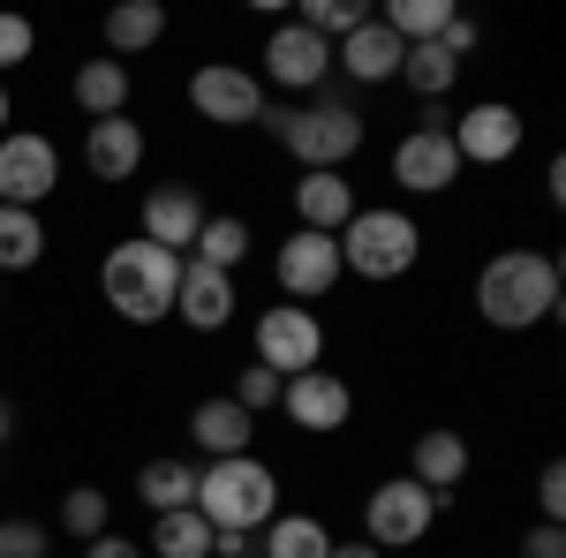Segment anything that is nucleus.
I'll return each mask as SVG.
<instances>
[{
	"label": "nucleus",
	"mask_w": 566,
	"mask_h": 558,
	"mask_svg": "<svg viewBox=\"0 0 566 558\" xmlns=\"http://www.w3.org/2000/svg\"><path fill=\"white\" fill-rule=\"evenodd\" d=\"M272 280H280V295L303 302V309H310V302H325L333 287H340V242L295 227V234L280 242V257H272Z\"/></svg>",
	"instance_id": "nucleus-12"
},
{
	"label": "nucleus",
	"mask_w": 566,
	"mask_h": 558,
	"mask_svg": "<svg viewBox=\"0 0 566 558\" xmlns=\"http://www.w3.org/2000/svg\"><path fill=\"white\" fill-rule=\"evenodd\" d=\"M114 528V498L98 491V483H69L61 491V536L69 544H91V536H106Z\"/></svg>",
	"instance_id": "nucleus-30"
},
{
	"label": "nucleus",
	"mask_w": 566,
	"mask_h": 558,
	"mask_svg": "<svg viewBox=\"0 0 566 558\" xmlns=\"http://www.w3.org/2000/svg\"><path fill=\"white\" fill-rule=\"evenodd\" d=\"M348 219H355V181L348 173H303V181H295V227L340 234Z\"/></svg>",
	"instance_id": "nucleus-22"
},
{
	"label": "nucleus",
	"mask_w": 566,
	"mask_h": 558,
	"mask_svg": "<svg viewBox=\"0 0 566 558\" xmlns=\"http://www.w3.org/2000/svg\"><path fill=\"white\" fill-rule=\"evenodd\" d=\"M400 53H408V45L392 39L386 23H378V15H370V23H355L348 39L333 45V69H340V76H348V84H392V76H400Z\"/></svg>",
	"instance_id": "nucleus-20"
},
{
	"label": "nucleus",
	"mask_w": 566,
	"mask_h": 558,
	"mask_svg": "<svg viewBox=\"0 0 566 558\" xmlns=\"http://www.w3.org/2000/svg\"><path fill=\"white\" fill-rule=\"evenodd\" d=\"M45 257V219L23 204H0V272H31Z\"/></svg>",
	"instance_id": "nucleus-31"
},
{
	"label": "nucleus",
	"mask_w": 566,
	"mask_h": 558,
	"mask_svg": "<svg viewBox=\"0 0 566 558\" xmlns=\"http://www.w3.org/2000/svg\"><path fill=\"white\" fill-rule=\"evenodd\" d=\"M258 61H264L258 84H280V91H325V76H333V45L317 39V31H303L295 15L272 23V39H264Z\"/></svg>",
	"instance_id": "nucleus-11"
},
{
	"label": "nucleus",
	"mask_w": 566,
	"mask_h": 558,
	"mask_svg": "<svg viewBox=\"0 0 566 558\" xmlns=\"http://www.w3.org/2000/svg\"><path fill=\"white\" fill-rule=\"evenodd\" d=\"M392 181L408 189V197H446L453 181H461V151H453V136L446 129H408L392 144Z\"/></svg>",
	"instance_id": "nucleus-14"
},
{
	"label": "nucleus",
	"mask_w": 566,
	"mask_h": 558,
	"mask_svg": "<svg viewBox=\"0 0 566 558\" xmlns=\"http://www.w3.org/2000/svg\"><path fill=\"white\" fill-rule=\"evenodd\" d=\"M212 558H258V536H219Z\"/></svg>",
	"instance_id": "nucleus-40"
},
{
	"label": "nucleus",
	"mask_w": 566,
	"mask_h": 558,
	"mask_svg": "<svg viewBox=\"0 0 566 558\" xmlns=\"http://www.w3.org/2000/svg\"><path fill=\"white\" fill-rule=\"evenodd\" d=\"M295 23L333 45V39H348L355 23H370V8H363V0H303V15H295Z\"/></svg>",
	"instance_id": "nucleus-32"
},
{
	"label": "nucleus",
	"mask_w": 566,
	"mask_h": 558,
	"mask_svg": "<svg viewBox=\"0 0 566 558\" xmlns=\"http://www.w3.org/2000/svg\"><path fill=\"white\" fill-rule=\"evenodd\" d=\"M258 129H272V144L303 173H348V159L363 151L370 122H363V106H348V98H310V106H264Z\"/></svg>",
	"instance_id": "nucleus-1"
},
{
	"label": "nucleus",
	"mask_w": 566,
	"mask_h": 558,
	"mask_svg": "<svg viewBox=\"0 0 566 558\" xmlns=\"http://www.w3.org/2000/svg\"><path fill=\"white\" fill-rule=\"evenodd\" d=\"M98 39H106L114 61H136V53H151V45L167 39V8L159 0H122V8H106Z\"/></svg>",
	"instance_id": "nucleus-23"
},
{
	"label": "nucleus",
	"mask_w": 566,
	"mask_h": 558,
	"mask_svg": "<svg viewBox=\"0 0 566 558\" xmlns=\"http://www.w3.org/2000/svg\"><path fill=\"white\" fill-rule=\"evenodd\" d=\"M333 551V528L317 514H272L258 528V558H325Z\"/></svg>",
	"instance_id": "nucleus-25"
},
{
	"label": "nucleus",
	"mask_w": 566,
	"mask_h": 558,
	"mask_svg": "<svg viewBox=\"0 0 566 558\" xmlns=\"http://www.w3.org/2000/svg\"><path fill=\"white\" fill-rule=\"evenodd\" d=\"M453 151H461V167H506L514 151H522V114L506 106V98H476V106H461L453 114Z\"/></svg>",
	"instance_id": "nucleus-13"
},
{
	"label": "nucleus",
	"mask_w": 566,
	"mask_h": 558,
	"mask_svg": "<svg viewBox=\"0 0 566 558\" xmlns=\"http://www.w3.org/2000/svg\"><path fill=\"white\" fill-rule=\"evenodd\" d=\"M469 468H476L469 438H461V430H446V423H431L423 438H416V453H408V475H416V483L438 498V514H446V506H461V483H469Z\"/></svg>",
	"instance_id": "nucleus-15"
},
{
	"label": "nucleus",
	"mask_w": 566,
	"mask_h": 558,
	"mask_svg": "<svg viewBox=\"0 0 566 558\" xmlns=\"http://www.w3.org/2000/svg\"><path fill=\"white\" fill-rule=\"evenodd\" d=\"M234 408H250V415H264V408H280V378L264 370V362H242L234 370V392H227Z\"/></svg>",
	"instance_id": "nucleus-33"
},
{
	"label": "nucleus",
	"mask_w": 566,
	"mask_h": 558,
	"mask_svg": "<svg viewBox=\"0 0 566 558\" xmlns=\"http://www.w3.org/2000/svg\"><path fill=\"white\" fill-rule=\"evenodd\" d=\"M234 272H212V264H189L181 257V287H175V317L189 333H227L234 325Z\"/></svg>",
	"instance_id": "nucleus-17"
},
{
	"label": "nucleus",
	"mask_w": 566,
	"mask_h": 558,
	"mask_svg": "<svg viewBox=\"0 0 566 558\" xmlns=\"http://www.w3.org/2000/svg\"><path fill=\"white\" fill-rule=\"evenodd\" d=\"M144 151H151V136H144V122H129V114L91 122V129H84V167H91V181H136Z\"/></svg>",
	"instance_id": "nucleus-19"
},
{
	"label": "nucleus",
	"mask_w": 566,
	"mask_h": 558,
	"mask_svg": "<svg viewBox=\"0 0 566 558\" xmlns=\"http://www.w3.org/2000/svg\"><path fill=\"white\" fill-rule=\"evenodd\" d=\"M536 514L552 520V528H566V461H544V475H536Z\"/></svg>",
	"instance_id": "nucleus-35"
},
{
	"label": "nucleus",
	"mask_w": 566,
	"mask_h": 558,
	"mask_svg": "<svg viewBox=\"0 0 566 558\" xmlns=\"http://www.w3.org/2000/svg\"><path fill=\"white\" fill-rule=\"evenodd\" d=\"M189 445H197L205 461H234V453H250V445H258V415H250V408H234L227 392H212V400H197V408H189Z\"/></svg>",
	"instance_id": "nucleus-18"
},
{
	"label": "nucleus",
	"mask_w": 566,
	"mask_h": 558,
	"mask_svg": "<svg viewBox=\"0 0 566 558\" xmlns=\"http://www.w3.org/2000/svg\"><path fill=\"white\" fill-rule=\"evenodd\" d=\"M69 98L84 106V122H114V114H129V61H76V76H69Z\"/></svg>",
	"instance_id": "nucleus-21"
},
{
	"label": "nucleus",
	"mask_w": 566,
	"mask_h": 558,
	"mask_svg": "<svg viewBox=\"0 0 566 558\" xmlns=\"http://www.w3.org/2000/svg\"><path fill=\"white\" fill-rule=\"evenodd\" d=\"M8 114H15V98H8V84H0V136H8Z\"/></svg>",
	"instance_id": "nucleus-43"
},
{
	"label": "nucleus",
	"mask_w": 566,
	"mask_h": 558,
	"mask_svg": "<svg viewBox=\"0 0 566 558\" xmlns=\"http://www.w3.org/2000/svg\"><path fill=\"white\" fill-rule=\"evenodd\" d=\"M189 106L212 129H250V122H264V84L250 69H234V61H205L189 76Z\"/></svg>",
	"instance_id": "nucleus-9"
},
{
	"label": "nucleus",
	"mask_w": 566,
	"mask_h": 558,
	"mask_svg": "<svg viewBox=\"0 0 566 558\" xmlns=\"http://www.w3.org/2000/svg\"><path fill=\"white\" fill-rule=\"evenodd\" d=\"M8 438H15V408L0 400V445H8Z\"/></svg>",
	"instance_id": "nucleus-42"
},
{
	"label": "nucleus",
	"mask_w": 566,
	"mask_h": 558,
	"mask_svg": "<svg viewBox=\"0 0 566 558\" xmlns=\"http://www.w3.org/2000/svg\"><path fill=\"white\" fill-rule=\"evenodd\" d=\"M0 558H45V528L39 520H8L0 514Z\"/></svg>",
	"instance_id": "nucleus-36"
},
{
	"label": "nucleus",
	"mask_w": 566,
	"mask_h": 558,
	"mask_svg": "<svg viewBox=\"0 0 566 558\" xmlns=\"http://www.w3.org/2000/svg\"><path fill=\"white\" fill-rule=\"evenodd\" d=\"M197 227H205V197H197L189 181H159V189H144V212H136V234H144V242H159V250L189 257Z\"/></svg>",
	"instance_id": "nucleus-16"
},
{
	"label": "nucleus",
	"mask_w": 566,
	"mask_h": 558,
	"mask_svg": "<svg viewBox=\"0 0 566 558\" xmlns=\"http://www.w3.org/2000/svg\"><path fill=\"white\" fill-rule=\"evenodd\" d=\"M476 309L499 333H528L559 317V257L552 250H499L476 272Z\"/></svg>",
	"instance_id": "nucleus-2"
},
{
	"label": "nucleus",
	"mask_w": 566,
	"mask_h": 558,
	"mask_svg": "<svg viewBox=\"0 0 566 558\" xmlns=\"http://www.w3.org/2000/svg\"><path fill=\"white\" fill-rule=\"evenodd\" d=\"M378 23H386L400 45H431L446 23H453V0H386L378 8Z\"/></svg>",
	"instance_id": "nucleus-29"
},
{
	"label": "nucleus",
	"mask_w": 566,
	"mask_h": 558,
	"mask_svg": "<svg viewBox=\"0 0 566 558\" xmlns=\"http://www.w3.org/2000/svg\"><path fill=\"white\" fill-rule=\"evenodd\" d=\"M522 558H566V528H552V520H536L522 536Z\"/></svg>",
	"instance_id": "nucleus-37"
},
{
	"label": "nucleus",
	"mask_w": 566,
	"mask_h": 558,
	"mask_svg": "<svg viewBox=\"0 0 566 558\" xmlns=\"http://www.w3.org/2000/svg\"><path fill=\"white\" fill-rule=\"evenodd\" d=\"M84 558H144V544H136V536H114V528H106V536H91V544H84Z\"/></svg>",
	"instance_id": "nucleus-39"
},
{
	"label": "nucleus",
	"mask_w": 566,
	"mask_h": 558,
	"mask_svg": "<svg viewBox=\"0 0 566 558\" xmlns=\"http://www.w3.org/2000/svg\"><path fill=\"white\" fill-rule=\"evenodd\" d=\"M197 514L212 520L219 536H258L264 520L280 514V475L264 468L258 453L205 461V468H197Z\"/></svg>",
	"instance_id": "nucleus-4"
},
{
	"label": "nucleus",
	"mask_w": 566,
	"mask_h": 558,
	"mask_svg": "<svg viewBox=\"0 0 566 558\" xmlns=\"http://www.w3.org/2000/svg\"><path fill=\"white\" fill-rule=\"evenodd\" d=\"M392 84H408L416 91V98H423V106H446V91L461 84V61H453V53H446V45H408V53H400V76H392Z\"/></svg>",
	"instance_id": "nucleus-27"
},
{
	"label": "nucleus",
	"mask_w": 566,
	"mask_h": 558,
	"mask_svg": "<svg viewBox=\"0 0 566 558\" xmlns=\"http://www.w3.org/2000/svg\"><path fill=\"white\" fill-rule=\"evenodd\" d=\"M219 528L197 506H181V514H151V536H144V558H212Z\"/></svg>",
	"instance_id": "nucleus-24"
},
{
	"label": "nucleus",
	"mask_w": 566,
	"mask_h": 558,
	"mask_svg": "<svg viewBox=\"0 0 566 558\" xmlns=\"http://www.w3.org/2000/svg\"><path fill=\"white\" fill-rule=\"evenodd\" d=\"M280 415L295 430H310V438H333V430H348L355 415V386L340 378V370H303V378H280Z\"/></svg>",
	"instance_id": "nucleus-10"
},
{
	"label": "nucleus",
	"mask_w": 566,
	"mask_h": 558,
	"mask_svg": "<svg viewBox=\"0 0 566 558\" xmlns=\"http://www.w3.org/2000/svg\"><path fill=\"white\" fill-rule=\"evenodd\" d=\"M242 257H250V219H234V212H205L197 242H189V264H212V272H242Z\"/></svg>",
	"instance_id": "nucleus-28"
},
{
	"label": "nucleus",
	"mask_w": 566,
	"mask_h": 558,
	"mask_svg": "<svg viewBox=\"0 0 566 558\" xmlns=\"http://www.w3.org/2000/svg\"><path fill=\"white\" fill-rule=\"evenodd\" d=\"M250 340H258V362L272 378H303V370L325 362V325H317V309H303V302H264Z\"/></svg>",
	"instance_id": "nucleus-7"
},
{
	"label": "nucleus",
	"mask_w": 566,
	"mask_h": 558,
	"mask_svg": "<svg viewBox=\"0 0 566 558\" xmlns=\"http://www.w3.org/2000/svg\"><path fill=\"white\" fill-rule=\"evenodd\" d=\"M136 498H144L151 514H181V506H197V468L175 461V453H159V461L136 468Z\"/></svg>",
	"instance_id": "nucleus-26"
},
{
	"label": "nucleus",
	"mask_w": 566,
	"mask_h": 558,
	"mask_svg": "<svg viewBox=\"0 0 566 558\" xmlns=\"http://www.w3.org/2000/svg\"><path fill=\"white\" fill-rule=\"evenodd\" d=\"M438 45H446V53H453V61L469 69V53H476V23H469V15H453V23L438 31Z\"/></svg>",
	"instance_id": "nucleus-38"
},
{
	"label": "nucleus",
	"mask_w": 566,
	"mask_h": 558,
	"mask_svg": "<svg viewBox=\"0 0 566 558\" xmlns=\"http://www.w3.org/2000/svg\"><path fill=\"white\" fill-rule=\"evenodd\" d=\"M31 53H39V31H31L23 15H8V8H0V84H8V69H23Z\"/></svg>",
	"instance_id": "nucleus-34"
},
{
	"label": "nucleus",
	"mask_w": 566,
	"mask_h": 558,
	"mask_svg": "<svg viewBox=\"0 0 566 558\" xmlns=\"http://www.w3.org/2000/svg\"><path fill=\"white\" fill-rule=\"evenodd\" d=\"M53 189H61V144L45 129H8L0 136V204L39 212Z\"/></svg>",
	"instance_id": "nucleus-8"
},
{
	"label": "nucleus",
	"mask_w": 566,
	"mask_h": 558,
	"mask_svg": "<svg viewBox=\"0 0 566 558\" xmlns=\"http://www.w3.org/2000/svg\"><path fill=\"white\" fill-rule=\"evenodd\" d=\"M325 558H386V551H370V544H340V536H333V551Z\"/></svg>",
	"instance_id": "nucleus-41"
},
{
	"label": "nucleus",
	"mask_w": 566,
	"mask_h": 558,
	"mask_svg": "<svg viewBox=\"0 0 566 558\" xmlns=\"http://www.w3.org/2000/svg\"><path fill=\"white\" fill-rule=\"evenodd\" d=\"M438 520V498L416 483V475H386L370 498H363V544L370 551H408V544H423Z\"/></svg>",
	"instance_id": "nucleus-6"
},
{
	"label": "nucleus",
	"mask_w": 566,
	"mask_h": 558,
	"mask_svg": "<svg viewBox=\"0 0 566 558\" xmlns=\"http://www.w3.org/2000/svg\"><path fill=\"white\" fill-rule=\"evenodd\" d=\"M340 242V272H355V280H400V272H416V257H423V227L400 212V204H355V219L333 234Z\"/></svg>",
	"instance_id": "nucleus-5"
},
{
	"label": "nucleus",
	"mask_w": 566,
	"mask_h": 558,
	"mask_svg": "<svg viewBox=\"0 0 566 558\" xmlns=\"http://www.w3.org/2000/svg\"><path fill=\"white\" fill-rule=\"evenodd\" d=\"M175 287H181V257L175 250H159V242H114L106 257H98V295L106 309L122 317V325H159V317H175Z\"/></svg>",
	"instance_id": "nucleus-3"
}]
</instances>
